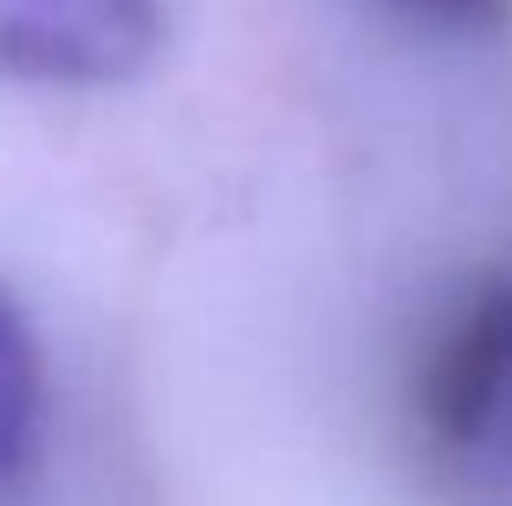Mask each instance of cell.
<instances>
[{
  "label": "cell",
  "instance_id": "cell-1",
  "mask_svg": "<svg viewBox=\"0 0 512 506\" xmlns=\"http://www.w3.org/2000/svg\"><path fill=\"white\" fill-rule=\"evenodd\" d=\"M409 429L441 468L512 455V260L454 286L409 364Z\"/></svg>",
  "mask_w": 512,
  "mask_h": 506
},
{
  "label": "cell",
  "instance_id": "cell-2",
  "mask_svg": "<svg viewBox=\"0 0 512 506\" xmlns=\"http://www.w3.org/2000/svg\"><path fill=\"white\" fill-rule=\"evenodd\" d=\"M163 52L156 0H0V78L52 91H104Z\"/></svg>",
  "mask_w": 512,
  "mask_h": 506
},
{
  "label": "cell",
  "instance_id": "cell-3",
  "mask_svg": "<svg viewBox=\"0 0 512 506\" xmlns=\"http://www.w3.org/2000/svg\"><path fill=\"white\" fill-rule=\"evenodd\" d=\"M39 422H46V364L39 338L26 325L20 299L0 286V494L20 487V474L39 455Z\"/></svg>",
  "mask_w": 512,
  "mask_h": 506
},
{
  "label": "cell",
  "instance_id": "cell-4",
  "mask_svg": "<svg viewBox=\"0 0 512 506\" xmlns=\"http://www.w3.org/2000/svg\"><path fill=\"white\" fill-rule=\"evenodd\" d=\"M383 7L428 20V26H448V33H493V26L512 20V0H383Z\"/></svg>",
  "mask_w": 512,
  "mask_h": 506
}]
</instances>
